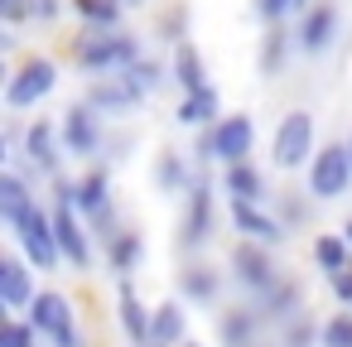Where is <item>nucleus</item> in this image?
Here are the masks:
<instances>
[{
	"label": "nucleus",
	"mask_w": 352,
	"mask_h": 347,
	"mask_svg": "<svg viewBox=\"0 0 352 347\" xmlns=\"http://www.w3.org/2000/svg\"><path fill=\"white\" fill-rule=\"evenodd\" d=\"M68 58L87 73V78H116V73H131L140 58H145V44L131 34V30H82L78 39H68Z\"/></svg>",
	"instance_id": "f257e3e1"
},
{
	"label": "nucleus",
	"mask_w": 352,
	"mask_h": 347,
	"mask_svg": "<svg viewBox=\"0 0 352 347\" xmlns=\"http://www.w3.org/2000/svg\"><path fill=\"white\" fill-rule=\"evenodd\" d=\"M63 159H68V150H63V131H58V121H49V116H34V121H25L20 126V155L6 164V169H20L25 179H63Z\"/></svg>",
	"instance_id": "f03ea898"
},
{
	"label": "nucleus",
	"mask_w": 352,
	"mask_h": 347,
	"mask_svg": "<svg viewBox=\"0 0 352 347\" xmlns=\"http://www.w3.org/2000/svg\"><path fill=\"white\" fill-rule=\"evenodd\" d=\"M318 150H323L318 121H314L304 107H289V111L275 121V131H270V164H275L280 174H299V169L314 164Z\"/></svg>",
	"instance_id": "7ed1b4c3"
},
{
	"label": "nucleus",
	"mask_w": 352,
	"mask_h": 347,
	"mask_svg": "<svg viewBox=\"0 0 352 347\" xmlns=\"http://www.w3.org/2000/svg\"><path fill=\"white\" fill-rule=\"evenodd\" d=\"M58 58H49V54H25L15 68H6V107L10 111H30V107H39L44 97H54L58 92Z\"/></svg>",
	"instance_id": "20e7f679"
},
{
	"label": "nucleus",
	"mask_w": 352,
	"mask_h": 347,
	"mask_svg": "<svg viewBox=\"0 0 352 347\" xmlns=\"http://www.w3.org/2000/svg\"><path fill=\"white\" fill-rule=\"evenodd\" d=\"M25 318L34 323V333L49 347H87V333L78 328V309H73V299L63 289H39Z\"/></svg>",
	"instance_id": "39448f33"
},
{
	"label": "nucleus",
	"mask_w": 352,
	"mask_h": 347,
	"mask_svg": "<svg viewBox=\"0 0 352 347\" xmlns=\"http://www.w3.org/2000/svg\"><path fill=\"white\" fill-rule=\"evenodd\" d=\"M217 232V188L208 183V174H193V188L184 193V217H179V251H203Z\"/></svg>",
	"instance_id": "423d86ee"
},
{
	"label": "nucleus",
	"mask_w": 352,
	"mask_h": 347,
	"mask_svg": "<svg viewBox=\"0 0 352 347\" xmlns=\"http://www.w3.org/2000/svg\"><path fill=\"white\" fill-rule=\"evenodd\" d=\"M15 251L39 270V275H49V270H63L68 260H63V251H58V236H54V212H49V203H39L15 232Z\"/></svg>",
	"instance_id": "0eeeda50"
},
{
	"label": "nucleus",
	"mask_w": 352,
	"mask_h": 347,
	"mask_svg": "<svg viewBox=\"0 0 352 347\" xmlns=\"http://www.w3.org/2000/svg\"><path fill=\"white\" fill-rule=\"evenodd\" d=\"M227 270H232V280L246 289V299H261L265 289H275V284L285 280L275 251H270V246H256V241H232V251H227Z\"/></svg>",
	"instance_id": "6e6552de"
},
{
	"label": "nucleus",
	"mask_w": 352,
	"mask_h": 347,
	"mask_svg": "<svg viewBox=\"0 0 352 347\" xmlns=\"http://www.w3.org/2000/svg\"><path fill=\"white\" fill-rule=\"evenodd\" d=\"M304 174H309V198L314 203L347 198L352 193V155H347V140H323V150L314 155V164Z\"/></svg>",
	"instance_id": "1a4fd4ad"
},
{
	"label": "nucleus",
	"mask_w": 352,
	"mask_h": 347,
	"mask_svg": "<svg viewBox=\"0 0 352 347\" xmlns=\"http://www.w3.org/2000/svg\"><path fill=\"white\" fill-rule=\"evenodd\" d=\"M342 34V10L333 5V0H314V5L294 20V44L304 58H323Z\"/></svg>",
	"instance_id": "9d476101"
},
{
	"label": "nucleus",
	"mask_w": 352,
	"mask_h": 347,
	"mask_svg": "<svg viewBox=\"0 0 352 347\" xmlns=\"http://www.w3.org/2000/svg\"><path fill=\"white\" fill-rule=\"evenodd\" d=\"M58 131H63V150L68 159H97L107 150V131H102V116L87 107V102H73L63 116H58ZM107 159V155H102Z\"/></svg>",
	"instance_id": "9b49d317"
},
{
	"label": "nucleus",
	"mask_w": 352,
	"mask_h": 347,
	"mask_svg": "<svg viewBox=\"0 0 352 347\" xmlns=\"http://www.w3.org/2000/svg\"><path fill=\"white\" fill-rule=\"evenodd\" d=\"M227 217H232L236 241H256V246H270V251L289 241V232L270 212V203H227Z\"/></svg>",
	"instance_id": "f8f14e48"
},
{
	"label": "nucleus",
	"mask_w": 352,
	"mask_h": 347,
	"mask_svg": "<svg viewBox=\"0 0 352 347\" xmlns=\"http://www.w3.org/2000/svg\"><path fill=\"white\" fill-rule=\"evenodd\" d=\"M208 140H212V164H246L251 159V150H256V121L246 116V111H232V116H222L212 131H208Z\"/></svg>",
	"instance_id": "ddd939ff"
},
{
	"label": "nucleus",
	"mask_w": 352,
	"mask_h": 347,
	"mask_svg": "<svg viewBox=\"0 0 352 347\" xmlns=\"http://www.w3.org/2000/svg\"><path fill=\"white\" fill-rule=\"evenodd\" d=\"M49 212H54V236H58L63 260H68L78 275L92 270V227L78 217V208H58V203H49Z\"/></svg>",
	"instance_id": "4468645a"
},
{
	"label": "nucleus",
	"mask_w": 352,
	"mask_h": 347,
	"mask_svg": "<svg viewBox=\"0 0 352 347\" xmlns=\"http://www.w3.org/2000/svg\"><path fill=\"white\" fill-rule=\"evenodd\" d=\"M34 294H39L34 265H30L20 251H10L6 260H0V309H6V318H10V313H30Z\"/></svg>",
	"instance_id": "2eb2a0df"
},
{
	"label": "nucleus",
	"mask_w": 352,
	"mask_h": 347,
	"mask_svg": "<svg viewBox=\"0 0 352 347\" xmlns=\"http://www.w3.org/2000/svg\"><path fill=\"white\" fill-rule=\"evenodd\" d=\"M82 102H87L97 116H131L145 97L131 87V78H126V73H116V78H87Z\"/></svg>",
	"instance_id": "dca6fc26"
},
{
	"label": "nucleus",
	"mask_w": 352,
	"mask_h": 347,
	"mask_svg": "<svg viewBox=\"0 0 352 347\" xmlns=\"http://www.w3.org/2000/svg\"><path fill=\"white\" fill-rule=\"evenodd\" d=\"M256 309H261V318H265V328H285V323H294L299 313H309V304H304V284L294 280V275H285L275 289H265L261 299H251Z\"/></svg>",
	"instance_id": "f3484780"
},
{
	"label": "nucleus",
	"mask_w": 352,
	"mask_h": 347,
	"mask_svg": "<svg viewBox=\"0 0 352 347\" xmlns=\"http://www.w3.org/2000/svg\"><path fill=\"white\" fill-rule=\"evenodd\" d=\"M261 333H265V318L251 299L217 313V342L222 347H261Z\"/></svg>",
	"instance_id": "a211bd4d"
},
{
	"label": "nucleus",
	"mask_w": 352,
	"mask_h": 347,
	"mask_svg": "<svg viewBox=\"0 0 352 347\" xmlns=\"http://www.w3.org/2000/svg\"><path fill=\"white\" fill-rule=\"evenodd\" d=\"M34 208H39L34 179H25L20 169H0V222H6V232H15Z\"/></svg>",
	"instance_id": "6ab92c4d"
},
{
	"label": "nucleus",
	"mask_w": 352,
	"mask_h": 347,
	"mask_svg": "<svg viewBox=\"0 0 352 347\" xmlns=\"http://www.w3.org/2000/svg\"><path fill=\"white\" fill-rule=\"evenodd\" d=\"M222 270L217 265H208V260H188L184 270H179V299L184 304H193V309H212V304H222Z\"/></svg>",
	"instance_id": "aec40b11"
},
{
	"label": "nucleus",
	"mask_w": 352,
	"mask_h": 347,
	"mask_svg": "<svg viewBox=\"0 0 352 347\" xmlns=\"http://www.w3.org/2000/svg\"><path fill=\"white\" fill-rule=\"evenodd\" d=\"M150 318H155V309L135 294V284L116 280V323H121L131 347H150Z\"/></svg>",
	"instance_id": "412c9836"
},
{
	"label": "nucleus",
	"mask_w": 352,
	"mask_h": 347,
	"mask_svg": "<svg viewBox=\"0 0 352 347\" xmlns=\"http://www.w3.org/2000/svg\"><path fill=\"white\" fill-rule=\"evenodd\" d=\"M227 111H222V92L217 87H198V92H184L179 97V107H174V121L184 126V131H212L217 121H222Z\"/></svg>",
	"instance_id": "4be33fe9"
},
{
	"label": "nucleus",
	"mask_w": 352,
	"mask_h": 347,
	"mask_svg": "<svg viewBox=\"0 0 352 347\" xmlns=\"http://www.w3.org/2000/svg\"><path fill=\"white\" fill-rule=\"evenodd\" d=\"M111 208H116L111 169H107V164L82 169V174H78V217H82V222H92V217H102V212H111Z\"/></svg>",
	"instance_id": "5701e85b"
},
{
	"label": "nucleus",
	"mask_w": 352,
	"mask_h": 347,
	"mask_svg": "<svg viewBox=\"0 0 352 347\" xmlns=\"http://www.w3.org/2000/svg\"><path fill=\"white\" fill-rule=\"evenodd\" d=\"M188 342V309L184 299H160L155 318H150V347H184Z\"/></svg>",
	"instance_id": "b1692460"
},
{
	"label": "nucleus",
	"mask_w": 352,
	"mask_h": 347,
	"mask_svg": "<svg viewBox=\"0 0 352 347\" xmlns=\"http://www.w3.org/2000/svg\"><path fill=\"white\" fill-rule=\"evenodd\" d=\"M289 54H299L294 30H289V25H270V30L261 34V49H256V73H261V78H280V73L289 68Z\"/></svg>",
	"instance_id": "393cba45"
},
{
	"label": "nucleus",
	"mask_w": 352,
	"mask_h": 347,
	"mask_svg": "<svg viewBox=\"0 0 352 347\" xmlns=\"http://www.w3.org/2000/svg\"><path fill=\"white\" fill-rule=\"evenodd\" d=\"M217 188H222L227 203H265V198H270V193H265V174H261V164H251V159H246V164H227Z\"/></svg>",
	"instance_id": "a878e982"
},
{
	"label": "nucleus",
	"mask_w": 352,
	"mask_h": 347,
	"mask_svg": "<svg viewBox=\"0 0 352 347\" xmlns=\"http://www.w3.org/2000/svg\"><path fill=\"white\" fill-rule=\"evenodd\" d=\"M193 174H198V169L188 164V155H184V150H160V155H155V174H150V179H155V188H160V193L179 198V193H188V188H193Z\"/></svg>",
	"instance_id": "bb28decb"
},
{
	"label": "nucleus",
	"mask_w": 352,
	"mask_h": 347,
	"mask_svg": "<svg viewBox=\"0 0 352 347\" xmlns=\"http://www.w3.org/2000/svg\"><path fill=\"white\" fill-rule=\"evenodd\" d=\"M140 260H145V236H140L135 227H126V232H116V236L107 241V270H111L116 280H131V275L140 270Z\"/></svg>",
	"instance_id": "cd10ccee"
},
{
	"label": "nucleus",
	"mask_w": 352,
	"mask_h": 347,
	"mask_svg": "<svg viewBox=\"0 0 352 347\" xmlns=\"http://www.w3.org/2000/svg\"><path fill=\"white\" fill-rule=\"evenodd\" d=\"M169 73H174V87H179V92H198V87H212V82H208V58H203V54L193 49V39L174 49V58H169Z\"/></svg>",
	"instance_id": "c85d7f7f"
},
{
	"label": "nucleus",
	"mask_w": 352,
	"mask_h": 347,
	"mask_svg": "<svg viewBox=\"0 0 352 347\" xmlns=\"http://www.w3.org/2000/svg\"><path fill=\"white\" fill-rule=\"evenodd\" d=\"M270 212L285 222V232H299L314 222V198H309V188H280V193H270Z\"/></svg>",
	"instance_id": "c756f323"
},
{
	"label": "nucleus",
	"mask_w": 352,
	"mask_h": 347,
	"mask_svg": "<svg viewBox=\"0 0 352 347\" xmlns=\"http://www.w3.org/2000/svg\"><path fill=\"white\" fill-rule=\"evenodd\" d=\"M68 10L82 20V30H102V34L126 30V10L116 0H68Z\"/></svg>",
	"instance_id": "7c9ffc66"
},
{
	"label": "nucleus",
	"mask_w": 352,
	"mask_h": 347,
	"mask_svg": "<svg viewBox=\"0 0 352 347\" xmlns=\"http://www.w3.org/2000/svg\"><path fill=\"white\" fill-rule=\"evenodd\" d=\"M309 256H314V265H318L323 275H338V270L352 265V246H347L342 232H318L314 246H309Z\"/></svg>",
	"instance_id": "2f4dec72"
},
{
	"label": "nucleus",
	"mask_w": 352,
	"mask_h": 347,
	"mask_svg": "<svg viewBox=\"0 0 352 347\" xmlns=\"http://www.w3.org/2000/svg\"><path fill=\"white\" fill-rule=\"evenodd\" d=\"M126 78H131V87H135V92H140L145 102H150V97H155V92H160L164 82H174L169 63H160V58H150V54H145V58H140V63H135V68H131Z\"/></svg>",
	"instance_id": "473e14b6"
},
{
	"label": "nucleus",
	"mask_w": 352,
	"mask_h": 347,
	"mask_svg": "<svg viewBox=\"0 0 352 347\" xmlns=\"http://www.w3.org/2000/svg\"><path fill=\"white\" fill-rule=\"evenodd\" d=\"M275 347H323V323L314 313H299L294 323H285L275 333Z\"/></svg>",
	"instance_id": "72a5a7b5"
},
{
	"label": "nucleus",
	"mask_w": 352,
	"mask_h": 347,
	"mask_svg": "<svg viewBox=\"0 0 352 347\" xmlns=\"http://www.w3.org/2000/svg\"><path fill=\"white\" fill-rule=\"evenodd\" d=\"M188 5H169V10H160V20H155V39L160 44H188Z\"/></svg>",
	"instance_id": "f704fd0d"
},
{
	"label": "nucleus",
	"mask_w": 352,
	"mask_h": 347,
	"mask_svg": "<svg viewBox=\"0 0 352 347\" xmlns=\"http://www.w3.org/2000/svg\"><path fill=\"white\" fill-rule=\"evenodd\" d=\"M0 347H39V333L25 313H10L6 328H0Z\"/></svg>",
	"instance_id": "c9c22d12"
},
{
	"label": "nucleus",
	"mask_w": 352,
	"mask_h": 347,
	"mask_svg": "<svg viewBox=\"0 0 352 347\" xmlns=\"http://www.w3.org/2000/svg\"><path fill=\"white\" fill-rule=\"evenodd\" d=\"M251 10H256V20L270 30V25H285L289 15L299 20V0H251Z\"/></svg>",
	"instance_id": "e433bc0d"
},
{
	"label": "nucleus",
	"mask_w": 352,
	"mask_h": 347,
	"mask_svg": "<svg viewBox=\"0 0 352 347\" xmlns=\"http://www.w3.org/2000/svg\"><path fill=\"white\" fill-rule=\"evenodd\" d=\"M323 347H352V309H338L323 318Z\"/></svg>",
	"instance_id": "4c0bfd02"
},
{
	"label": "nucleus",
	"mask_w": 352,
	"mask_h": 347,
	"mask_svg": "<svg viewBox=\"0 0 352 347\" xmlns=\"http://www.w3.org/2000/svg\"><path fill=\"white\" fill-rule=\"evenodd\" d=\"M68 0H30V25H54Z\"/></svg>",
	"instance_id": "58836bf2"
},
{
	"label": "nucleus",
	"mask_w": 352,
	"mask_h": 347,
	"mask_svg": "<svg viewBox=\"0 0 352 347\" xmlns=\"http://www.w3.org/2000/svg\"><path fill=\"white\" fill-rule=\"evenodd\" d=\"M323 280H328V294H333L342 309H352V265L338 270V275H323Z\"/></svg>",
	"instance_id": "ea45409f"
},
{
	"label": "nucleus",
	"mask_w": 352,
	"mask_h": 347,
	"mask_svg": "<svg viewBox=\"0 0 352 347\" xmlns=\"http://www.w3.org/2000/svg\"><path fill=\"white\" fill-rule=\"evenodd\" d=\"M0 20H6L10 30L30 20V0H0Z\"/></svg>",
	"instance_id": "a19ab883"
},
{
	"label": "nucleus",
	"mask_w": 352,
	"mask_h": 347,
	"mask_svg": "<svg viewBox=\"0 0 352 347\" xmlns=\"http://www.w3.org/2000/svg\"><path fill=\"white\" fill-rule=\"evenodd\" d=\"M116 5H121V10H140V5H145V0H116Z\"/></svg>",
	"instance_id": "79ce46f5"
},
{
	"label": "nucleus",
	"mask_w": 352,
	"mask_h": 347,
	"mask_svg": "<svg viewBox=\"0 0 352 347\" xmlns=\"http://www.w3.org/2000/svg\"><path fill=\"white\" fill-rule=\"evenodd\" d=\"M342 236H347V246H352V217H347V222H342Z\"/></svg>",
	"instance_id": "37998d69"
},
{
	"label": "nucleus",
	"mask_w": 352,
	"mask_h": 347,
	"mask_svg": "<svg viewBox=\"0 0 352 347\" xmlns=\"http://www.w3.org/2000/svg\"><path fill=\"white\" fill-rule=\"evenodd\" d=\"M184 347H208V342H198V337H188V342H184Z\"/></svg>",
	"instance_id": "c03bdc74"
},
{
	"label": "nucleus",
	"mask_w": 352,
	"mask_h": 347,
	"mask_svg": "<svg viewBox=\"0 0 352 347\" xmlns=\"http://www.w3.org/2000/svg\"><path fill=\"white\" fill-rule=\"evenodd\" d=\"M309 5H314V0H299V15H304V10H309Z\"/></svg>",
	"instance_id": "a18cd8bd"
},
{
	"label": "nucleus",
	"mask_w": 352,
	"mask_h": 347,
	"mask_svg": "<svg viewBox=\"0 0 352 347\" xmlns=\"http://www.w3.org/2000/svg\"><path fill=\"white\" fill-rule=\"evenodd\" d=\"M347 155H352V131H347Z\"/></svg>",
	"instance_id": "49530a36"
},
{
	"label": "nucleus",
	"mask_w": 352,
	"mask_h": 347,
	"mask_svg": "<svg viewBox=\"0 0 352 347\" xmlns=\"http://www.w3.org/2000/svg\"><path fill=\"white\" fill-rule=\"evenodd\" d=\"M261 347H265V342H261Z\"/></svg>",
	"instance_id": "de8ad7c7"
}]
</instances>
